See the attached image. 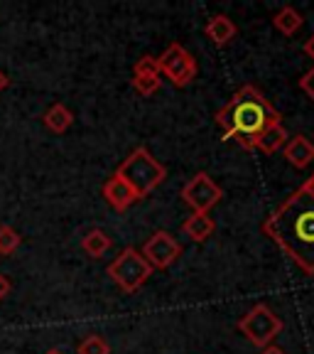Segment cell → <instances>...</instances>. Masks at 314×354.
<instances>
[{
    "instance_id": "277c9868",
    "label": "cell",
    "mask_w": 314,
    "mask_h": 354,
    "mask_svg": "<svg viewBox=\"0 0 314 354\" xmlns=\"http://www.w3.org/2000/svg\"><path fill=\"white\" fill-rule=\"evenodd\" d=\"M106 273L110 276V281L121 288L123 293H138L140 288L148 283V278L153 276V266L143 259L138 249H123L116 259L110 261Z\"/></svg>"
},
{
    "instance_id": "7a4b0ae2",
    "label": "cell",
    "mask_w": 314,
    "mask_h": 354,
    "mask_svg": "<svg viewBox=\"0 0 314 354\" xmlns=\"http://www.w3.org/2000/svg\"><path fill=\"white\" fill-rule=\"evenodd\" d=\"M224 140L236 138L246 150H255V140L271 126H280L282 113L260 94L258 88L246 84L231 96L224 109L214 116Z\"/></svg>"
},
{
    "instance_id": "ba28073f",
    "label": "cell",
    "mask_w": 314,
    "mask_h": 354,
    "mask_svg": "<svg viewBox=\"0 0 314 354\" xmlns=\"http://www.w3.org/2000/svg\"><path fill=\"white\" fill-rule=\"evenodd\" d=\"M143 259L153 266V271H165L182 256V243L177 241L170 232H155L148 241L143 243Z\"/></svg>"
},
{
    "instance_id": "603a6c76",
    "label": "cell",
    "mask_w": 314,
    "mask_h": 354,
    "mask_svg": "<svg viewBox=\"0 0 314 354\" xmlns=\"http://www.w3.org/2000/svg\"><path fill=\"white\" fill-rule=\"evenodd\" d=\"M8 293H10V281H8V278L0 273V300L6 298Z\"/></svg>"
},
{
    "instance_id": "9a60e30c",
    "label": "cell",
    "mask_w": 314,
    "mask_h": 354,
    "mask_svg": "<svg viewBox=\"0 0 314 354\" xmlns=\"http://www.w3.org/2000/svg\"><path fill=\"white\" fill-rule=\"evenodd\" d=\"M42 123L47 128H50L52 133H64L72 128L74 123V113L69 109H66L64 104H55L47 109V113L42 116Z\"/></svg>"
},
{
    "instance_id": "5b68a950",
    "label": "cell",
    "mask_w": 314,
    "mask_h": 354,
    "mask_svg": "<svg viewBox=\"0 0 314 354\" xmlns=\"http://www.w3.org/2000/svg\"><path fill=\"white\" fill-rule=\"evenodd\" d=\"M282 327L285 325H282L280 315H275L265 303H258L255 308H251L248 313L238 320V330H241L243 337L260 349L271 347L273 339L282 332Z\"/></svg>"
},
{
    "instance_id": "d4e9b609",
    "label": "cell",
    "mask_w": 314,
    "mask_h": 354,
    "mask_svg": "<svg viewBox=\"0 0 314 354\" xmlns=\"http://www.w3.org/2000/svg\"><path fill=\"white\" fill-rule=\"evenodd\" d=\"M302 187L307 189V192H309V194H312V197H314V175H312V177H307V183H304Z\"/></svg>"
},
{
    "instance_id": "d6986e66",
    "label": "cell",
    "mask_w": 314,
    "mask_h": 354,
    "mask_svg": "<svg viewBox=\"0 0 314 354\" xmlns=\"http://www.w3.org/2000/svg\"><path fill=\"white\" fill-rule=\"evenodd\" d=\"M160 77H155V74H138V77H133V88L138 91L140 96H153L157 88H160Z\"/></svg>"
},
{
    "instance_id": "2e32d148",
    "label": "cell",
    "mask_w": 314,
    "mask_h": 354,
    "mask_svg": "<svg viewBox=\"0 0 314 354\" xmlns=\"http://www.w3.org/2000/svg\"><path fill=\"white\" fill-rule=\"evenodd\" d=\"M110 243L113 241H110V236L104 229H91V232L81 239V249L86 251L91 259H101V256L110 249Z\"/></svg>"
},
{
    "instance_id": "4fadbf2b",
    "label": "cell",
    "mask_w": 314,
    "mask_h": 354,
    "mask_svg": "<svg viewBox=\"0 0 314 354\" xmlns=\"http://www.w3.org/2000/svg\"><path fill=\"white\" fill-rule=\"evenodd\" d=\"M287 140H290V133L282 128V123L280 126H271L268 131H263L258 136V140H255V150H260V153H265V155H275L285 148Z\"/></svg>"
},
{
    "instance_id": "484cf974",
    "label": "cell",
    "mask_w": 314,
    "mask_h": 354,
    "mask_svg": "<svg viewBox=\"0 0 314 354\" xmlns=\"http://www.w3.org/2000/svg\"><path fill=\"white\" fill-rule=\"evenodd\" d=\"M6 86H8V77H6L3 72H0V91H3Z\"/></svg>"
},
{
    "instance_id": "8fae6325",
    "label": "cell",
    "mask_w": 314,
    "mask_h": 354,
    "mask_svg": "<svg viewBox=\"0 0 314 354\" xmlns=\"http://www.w3.org/2000/svg\"><path fill=\"white\" fill-rule=\"evenodd\" d=\"M204 32H206V37L216 44V47H224V44H228L233 37H236L238 28H236V22H233L228 15H214L209 22H206Z\"/></svg>"
},
{
    "instance_id": "6da1fadb",
    "label": "cell",
    "mask_w": 314,
    "mask_h": 354,
    "mask_svg": "<svg viewBox=\"0 0 314 354\" xmlns=\"http://www.w3.org/2000/svg\"><path fill=\"white\" fill-rule=\"evenodd\" d=\"M263 232L287 259L295 261L307 276H314V197L307 189H295L263 221Z\"/></svg>"
},
{
    "instance_id": "9c48e42d",
    "label": "cell",
    "mask_w": 314,
    "mask_h": 354,
    "mask_svg": "<svg viewBox=\"0 0 314 354\" xmlns=\"http://www.w3.org/2000/svg\"><path fill=\"white\" fill-rule=\"evenodd\" d=\"M101 192H104V199L116 212L130 209V207L135 205V202H138V194L133 192L130 185H128L126 180H123V177H118L116 172H113V175H110L108 180H106L104 189H101Z\"/></svg>"
},
{
    "instance_id": "ac0fdd59",
    "label": "cell",
    "mask_w": 314,
    "mask_h": 354,
    "mask_svg": "<svg viewBox=\"0 0 314 354\" xmlns=\"http://www.w3.org/2000/svg\"><path fill=\"white\" fill-rule=\"evenodd\" d=\"M20 246V234L10 224H0V256H8Z\"/></svg>"
},
{
    "instance_id": "44dd1931",
    "label": "cell",
    "mask_w": 314,
    "mask_h": 354,
    "mask_svg": "<svg viewBox=\"0 0 314 354\" xmlns=\"http://www.w3.org/2000/svg\"><path fill=\"white\" fill-rule=\"evenodd\" d=\"M300 88H302L304 94H307L309 99L314 101V66L302 74V79H300Z\"/></svg>"
},
{
    "instance_id": "7402d4cb",
    "label": "cell",
    "mask_w": 314,
    "mask_h": 354,
    "mask_svg": "<svg viewBox=\"0 0 314 354\" xmlns=\"http://www.w3.org/2000/svg\"><path fill=\"white\" fill-rule=\"evenodd\" d=\"M302 50H304V55H307V57H309V59H312V62H314V32H312V35H309V37H307V39H304V47H302Z\"/></svg>"
},
{
    "instance_id": "5bb4252c",
    "label": "cell",
    "mask_w": 314,
    "mask_h": 354,
    "mask_svg": "<svg viewBox=\"0 0 314 354\" xmlns=\"http://www.w3.org/2000/svg\"><path fill=\"white\" fill-rule=\"evenodd\" d=\"M273 25H275L277 32H282L285 37H293L304 25V17H302V12L295 10L293 6H282L280 10L273 15Z\"/></svg>"
},
{
    "instance_id": "cb8c5ba5",
    "label": "cell",
    "mask_w": 314,
    "mask_h": 354,
    "mask_svg": "<svg viewBox=\"0 0 314 354\" xmlns=\"http://www.w3.org/2000/svg\"><path fill=\"white\" fill-rule=\"evenodd\" d=\"M260 354H287V352H285V349H280V347H273V344H271V347H265Z\"/></svg>"
},
{
    "instance_id": "52a82bcc",
    "label": "cell",
    "mask_w": 314,
    "mask_h": 354,
    "mask_svg": "<svg viewBox=\"0 0 314 354\" xmlns=\"http://www.w3.org/2000/svg\"><path fill=\"white\" fill-rule=\"evenodd\" d=\"M221 197H224V189L206 172H197L182 187V199L184 205L192 209V214H209L221 202Z\"/></svg>"
},
{
    "instance_id": "8992f818",
    "label": "cell",
    "mask_w": 314,
    "mask_h": 354,
    "mask_svg": "<svg viewBox=\"0 0 314 354\" xmlns=\"http://www.w3.org/2000/svg\"><path fill=\"white\" fill-rule=\"evenodd\" d=\"M157 66H160V74H165L177 88H184L197 79V59L184 50L182 44L172 42L160 57H157Z\"/></svg>"
},
{
    "instance_id": "3957f363",
    "label": "cell",
    "mask_w": 314,
    "mask_h": 354,
    "mask_svg": "<svg viewBox=\"0 0 314 354\" xmlns=\"http://www.w3.org/2000/svg\"><path fill=\"white\" fill-rule=\"evenodd\" d=\"M118 177H123L133 187V192L138 194V199L148 197L153 189H157L167 180V167L162 165L148 148H135L126 160L118 165Z\"/></svg>"
},
{
    "instance_id": "e0dca14e",
    "label": "cell",
    "mask_w": 314,
    "mask_h": 354,
    "mask_svg": "<svg viewBox=\"0 0 314 354\" xmlns=\"http://www.w3.org/2000/svg\"><path fill=\"white\" fill-rule=\"evenodd\" d=\"M77 354H110V344L101 335H88L79 342Z\"/></svg>"
},
{
    "instance_id": "30bf717a",
    "label": "cell",
    "mask_w": 314,
    "mask_h": 354,
    "mask_svg": "<svg viewBox=\"0 0 314 354\" xmlns=\"http://www.w3.org/2000/svg\"><path fill=\"white\" fill-rule=\"evenodd\" d=\"M282 155H285V160L293 167L304 170V167H309L314 162V143L307 138V136L300 133V136L287 140L285 148H282Z\"/></svg>"
},
{
    "instance_id": "ffe728a7",
    "label": "cell",
    "mask_w": 314,
    "mask_h": 354,
    "mask_svg": "<svg viewBox=\"0 0 314 354\" xmlns=\"http://www.w3.org/2000/svg\"><path fill=\"white\" fill-rule=\"evenodd\" d=\"M138 74H155V77H160V66H157V57L153 55H143L135 66H133V77H138Z\"/></svg>"
},
{
    "instance_id": "4316f807",
    "label": "cell",
    "mask_w": 314,
    "mask_h": 354,
    "mask_svg": "<svg viewBox=\"0 0 314 354\" xmlns=\"http://www.w3.org/2000/svg\"><path fill=\"white\" fill-rule=\"evenodd\" d=\"M44 354H64L61 349H50V352H44Z\"/></svg>"
},
{
    "instance_id": "7c38bea8",
    "label": "cell",
    "mask_w": 314,
    "mask_h": 354,
    "mask_svg": "<svg viewBox=\"0 0 314 354\" xmlns=\"http://www.w3.org/2000/svg\"><path fill=\"white\" fill-rule=\"evenodd\" d=\"M214 229H216V221L211 219V214H192L182 224V234L194 243H204L214 234Z\"/></svg>"
}]
</instances>
